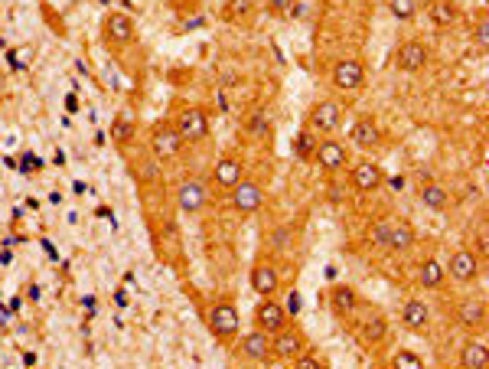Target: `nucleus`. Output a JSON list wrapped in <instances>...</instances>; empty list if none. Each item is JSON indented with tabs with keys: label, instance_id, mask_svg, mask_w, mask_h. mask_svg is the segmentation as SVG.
<instances>
[{
	"label": "nucleus",
	"instance_id": "e433bc0d",
	"mask_svg": "<svg viewBox=\"0 0 489 369\" xmlns=\"http://www.w3.org/2000/svg\"><path fill=\"white\" fill-rule=\"evenodd\" d=\"M268 131V121H264V115H254L252 118V134H264Z\"/></svg>",
	"mask_w": 489,
	"mask_h": 369
},
{
	"label": "nucleus",
	"instance_id": "1a4fd4ad",
	"mask_svg": "<svg viewBox=\"0 0 489 369\" xmlns=\"http://www.w3.org/2000/svg\"><path fill=\"white\" fill-rule=\"evenodd\" d=\"M343 121V108L336 102H320L313 108V128L317 131H333Z\"/></svg>",
	"mask_w": 489,
	"mask_h": 369
},
{
	"label": "nucleus",
	"instance_id": "39448f33",
	"mask_svg": "<svg viewBox=\"0 0 489 369\" xmlns=\"http://www.w3.org/2000/svg\"><path fill=\"white\" fill-rule=\"evenodd\" d=\"M235 209H242V213H254V209L261 206V187L258 183H248V180H238L235 187Z\"/></svg>",
	"mask_w": 489,
	"mask_h": 369
},
{
	"label": "nucleus",
	"instance_id": "0eeeda50",
	"mask_svg": "<svg viewBox=\"0 0 489 369\" xmlns=\"http://www.w3.org/2000/svg\"><path fill=\"white\" fill-rule=\"evenodd\" d=\"M428 62V49H424V43H418V40H411V43H401V49H398V66L405 72H418Z\"/></svg>",
	"mask_w": 489,
	"mask_h": 369
},
{
	"label": "nucleus",
	"instance_id": "ea45409f",
	"mask_svg": "<svg viewBox=\"0 0 489 369\" xmlns=\"http://www.w3.org/2000/svg\"><path fill=\"white\" fill-rule=\"evenodd\" d=\"M98 4H108V0H98Z\"/></svg>",
	"mask_w": 489,
	"mask_h": 369
},
{
	"label": "nucleus",
	"instance_id": "9d476101",
	"mask_svg": "<svg viewBox=\"0 0 489 369\" xmlns=\"http://www.w3.org/2000/svg\"><path fill=\"white\" fill-rule=\"evenodd\" d=\"M179 144H183V134L173 128H157L153 131V151L157 157H177Z\"/></svg>",
	"mask_w": 489,
	"mask_h": 369
},
{
	"label": "nucleus",
	"instance_id": "c85d7f7f",
	"mask_svg": "<svg viewBox=\"0 0 489 369\" xmlns=\"http://www.w3.org/2000/svg\"><path fill=\"white\" fill-rule=\"evenodd\" d=\"M228 13L235 20H245L252 13V0H232V4H228Z\"/></svg>",
	"mask_w": 489,
	"mask_h": 369
},
{
	"label": "nucleus",
	"instance_id": "58836bf2",
	"mask_svg": "<svg viewBox=\"0 0 489 369\" xmlns=\"http://www.w3.org/2000/svg\"><path fill=\"white\" fill-rule=\"evenodd\" d=\"M66 108H69V112H78V98H76V95H69V98H66Z\"/></svg>",
	"mask_w": 489,
	"mask_h": 369
},
{
	"label": "nucleus",
	"instance_id": "4468645a",
	"mask_svg": "<svg viewBox=\"0 0 489 369\" xmlns=\"http://www.w3.org/2000/svg\"><path fill=\"white\" fill-rule=\"evenodd\" d=\"M242 353L248 356V360H268L271 344H268V336H264V330H254V334L245 336V340H242Z\"/></svg>",
	"mask_w": 489,
	"mask_h": 369
},
{
	"label": "nucleus",
	"instance_id": "f257e3e1",
	"mask_svg": "<svg viewBox=\"0 0 489 369\" xmlns=\"http://www.w3.org/2000/svg\"><path fill=\"white\" fill-rule=\"evenodd\" d=\"M209 330L216 336H232L238 330V310L232 304H216L209 310Z\"/></svg>",
	"mask_w": 489,
	"mask_h": 369
},
{
	"label": "nucleus",
	"instance_id": "72a5a7b5",
	"mask_svg": "<svg viewBox=\"0 0 489 369\" xmlns=\"http://www.w3.org/2000/svg\"><path fill=\"white\" fill-rule=\"evenodd\" d=\"M476 46H480L483 52L489 49V23H480V26H476Z\"/></svg>",
	"mask_w": 489,
	"mask_h": 369
},
{
	"label": "nucleus",
	"instance_id": "a878e982",
	"mask_svg": "<svg viewBox=\"0 0 489 369\" xmlns=\"http://www.w3.org/2000/svg\"><path fill=\"white\" fill-rule=\"evenodd\" d=\"M411 242H414L411 226H398V229L388 232V249H408Z\"/></svg>",
	"mask_w": 489,
	"mask_h": 369
},
{
	"label": "nucleus",
	"instance_id": "c756f323",
	"mask_svg": "<svg viewBox=\"0 0 489 369\" xmlns=\"http://www.w3.org/2000/svg\"><path fill=\"white\" fill-rule=\"evenodd\" d=\"M271 245H274V249H287V245H290V232H287V229H274V232H271Z\"/></svg>",
	"mask_w": 489,
	"mask_h": 369
},
{
	"label": "nucleus",
	"instance_id": "412c9836",
	"mask_svg": "<svg viewBox=\"0 0 489 369\" xmlns=\"http://www.w3.org/2000/svg\"><path fill=\"white\" fill-rule=\"evenodd\" d=\"M271 350L278 353V356H297V353L304 350V340H300V334H281L278 340H274V346Z\"/></svg>",
	"mask_w": 489,
	"mask_h": 369
},
{
	"label": "nucleus",
	"instance_id": "f3484780",
	"mask_svg": "<svg viewBox=\"0 0 489 369\" xmlns=\"http://www.w3.org/2000/svg\"><path fill=\"white\" fill-rule=\"evenodd\" d=\"M105 33H108L114 43H127V40L134 36V23H131V17H124V13H114V17H108V23H105Z\"/></svg>",
	"mask_w": 489,
	"mask_h": 369
},
{
	"label": "nucleus",
	"instance_id": "f03ea898",
	"mask_svg": "<svg viewBox=\"0 0 489 369\" xmlns=\"http://www.w3.org/2000/svg\"><path fill=\"white\" fill-rule=\"evenodd\" d=\"M284 308L281 304H274V300H264L261 308L254 310V324H258V330H264V334H278V330H284Z\"/></svg>",
	"mask_w": 489,
	"mask_h": 369
},
{
	"label": "nucleus",
	"instance_id": "bb28decb",
	"mask_svg": "<svg viewBox=\"0 0 489 369\" xmlns=\"http://www.w3.org/2000/svg\"><path fill=\"white\" fill-rule=\"evenodd\" d=\"M388 10H391V17L408 20V17H414V10H418V0H388Z\"/></svg>",
	"mask_w": 489,
	"mask_h": 369
},
{
	"label": "nucleus",
	"instance_id": "4be33fe9",
	"mask_svg": "<svg viewBox=\"0 0 489 369\" xmlns=\"http://www.w3.org/2000/svg\"><path fill=\"white\" fill-rule=\"evenodd\" d=\"M421 199H424V206L434 209V213L447 209V189L437 187V183H428V187L421 189Z\"/></svg>",
	"mask_w": 489,
	"mask_h": 369
},
{
	"label": "nucleus",
	"instance_id": "7ed1b4c3",
	"mask_svg": "<svg viewBox=\"0 0 489 369\" xmlns=\"http://www.w3.org/2000/svg\"><path fill=\"white\" fill-rule=\"evenodd\" d=\"M177 131L183 134V141H199V138H206V131H209V121H206V115L199 112V108H186V112L179 115Z\"/></svg>",
	"mask_w": 489,
	"mask_h": 369
},
{
	"label": "nucleus",
	"instance_id": "a211bd4d",
	"mask_svg": "<svg viewBox=\"0 0 489 369\" xmlns=\"http://www.w3.org/2000/svg\"><path fill=\"white\" fill-rule=\"evenodd\" d=\"M418 281H421V288H437V284L444 281V262L428 258V262L418 268Z\"/></svg>",
	"mask_w": 489,
	"mask_h": 369
},
{
	"label": "nucleus",
	"instance_id": "473e14b6",
	"mask_svg": "<svg viewBox=\"0 0 489 369\" xmlns=\"http://www.w3.org/2000/svg\"><path fill=\"white\" fill-rule=\"evenodd\" d=\"M10 62H13L17 69H23V66H30V49H13V52H10Z\"/></svg>",
	"mask_w": 489,
	"mask_h": 369
},
{
	"label": "nucleus",
	"instance_id": "5701e85b",
	"mask_svg": "<svg viewBox=\"0 0 489 369\" xmlns=\"http://www.w3.org/2000/svg\"><path fill=\"white\" fill-rule=\"evenodd\" d=\"M460 363H464V366H473V369L489 366V350H486V344H470V346L464 350V356H460Z\"/></svg>",
	"mask_w": 489,
	"mask_h": 369
},
{
	"label": "nucleus",
	"instance_id": "4c0bfd02",
	"mask_svg": "<svg viewBox=\"0 0 489 369\" xmlns=\"http://www.w3.org/2000/svg\"><path fill=\"white\" fill-rule=\"evenodd\" d=\"M434 17H437V20H450V17H454V10H450V7H440V4H437V7H434Z\"/></svg>",
	"mask_w": 489,
	"mask_h": 369
},
{
	"label": "nucleus",
	"instance_id": "f8f14e48",
	"mask_svg": "<svg viewBox=\"0 0 489 369\" xmlns=\"http://www.w3.org/2000/svg\"><path fill=\"white\" fill-rule=\"evenodd\" d=\"M252 288L258 294H264V298H268V294H274V291H278V271H274L271 265H254Z\"/></svg>",
	"mask_w": 489,
	"mask_h": 369
},
{
	"label": "nucleus",
	"instance_id": "b1692460",
	"mask_svg": "<svg viewBox=\"0 0 489 369\" xmlns=\"http://www.w3.org/2000/svg\"><path fill=\"white\" fill-rule=\"evenodd\" d=\"M483 317H486V308H483L480 300H466V304H460V320H464L466 327L483 324Z\"/></svg>",
	"mask_w": 489,
	"mask_h": 369
},
{
	"label": "nucleus",
	"instance_id": "7c9ffc66",
	"mask_svg": "<svg viewBox=\"0 0 489 369\" xmlns=\"http://www.w3.org/2000/svg\"><path fill=\"white\" fill-rule=\"evenodd\" d=\"M131 134H134V131H131V121H127V118H118V121H114V138H118V141H127Z\"/></svg>",
	"mask_w": 489,
	"mask_h": 369
},
{
	"label": "nucleus",
	"instance_id": "9b49d317",
	"mask_svg": "<svg viewBox=\"0 0 489 369\" xmlns=\"http://www.w3.org/2000/svg\"><path fill=\"white\" fill-rule=\"evenodd\" d=\"M317 163H320L323 170H339V167L346 163V151H343V144H336V141L320 144L317 147Z\"/></svg>",
	"mask_w": 489,
	"mask_h": 369
},
{
	"label": "nucleus",
	"instance_id": "20e7f679",
	"mask_svg": "<svg viewBox=\"0 0 489 369\" xmlns=\"http://www.w3.org/2000/svg\"><path fill=\"white\" fill-rule=\"evenodd\" d=\"M363 78H365V69H363V62H355V59H343L333 69V82L339 88H349V92L363 86Z\"/></svg>",
	"mask_w": 489,
	"mask_h": 369
},
{
	"label": "nucleus",
	"instance_id": "cd10ccee",
	"mask_svg": "<svg viewBox=\"0 0 489 369\" xmlns=\"http://www.w3.org/2000/svg\"><path fill=\"white\" fill-rule=\"evenodd\" d=\"M395 366L398 369H421V356L411 350H401V353H395Z\"/></svg>",
	"mask_w": 489,
	"mask_h": 369
},
{
	"label": "nucleus",
	"instance_id": "2f4dec72",
	"mask_svg": "<svg viewBox=\"0 0 489 369\" xmlns=\"http://www.w3.org/2000/svg\"><path fill=\"white\" fill-rule=\"evenodd\" d=\"M274 13H297V0H271Z\"/></svg>",
	"mask_w": 489,
	"mask_h": 369
},
{
	"label": "nucleus",
	"instance_id": "6ab92c4d",
	"mask_svg": "<svg viewBox=\"0 0 489 369\" xmlns=\"http://www.w3.org/2000/svg\"><path fill=\"white\" fill-rule=\"evenodd\" d=\"M329 304H333L336 314H353L355 310V291L353 288H346V284H336L333 294H329Z\"/></svg>",
	"mask_w": 489,
	"mask_h": 369
},
{
	"label": "nucleus",
	"instance_id": "6e6552de",
	"mask_svg": "<svg viewBox=\"0 0 489 369\" xmlns=\"http://www.w3.org/2000/svg\"><path fill=\"white\" fill-rule=\"evenodd\" d=\"M206 187L199 180H186L179 183V209H186V213H196V209H203L206 203Z\"/></svg>",
	"mask_w": 489,
	"mask_h": 369
},
{
	"label": "nucleus",
	"instance_id": "393cba45",
	"mask_svg": "<svg viewBox=\"0 0 489 369\" xmlns=\"http://www.w3.org/2000/svg\"><path fill=\"white\" fill-rule=\"evenodd\" d=\"M359 334H363V340L375 344V340H382V336H385V320H382L379 314H369V320L363 324V330H359Z\"/></svg>",
	"mask_w": 489,
	"mask_h": 369
},
{
	"label": "nucleus",
	"instance_id": "c9c22d12",
	"mask_svg": "<svg viewBox=\"0 0 489 369\" xmlns=\"http://www.w3.org/2000/svg\"><path fill=\"white\" fill-rule=\"evenodd\" d=\"M310 151H313V138H310V134H300V141H297V154L310 157Z\"/></svg>",
	"mask_w": 489,
	"mask_h": 369
},
{
	"label": "nucleus",
	"instance_id": "ddd939ff",
	"mask_svg": "<svg viewBox=\"0 0 489 369\" xmlns=\"http://www.w3.org/2000/svg\"><path fill=\"white\" fill-rule=\"evenodd\" d=\"M382 183V170L375 167V163H359L353 170V187L363 189V193H369V189H375Z\"/></svg>",
	"mask_w": 489,
	"mask_h": 369
},
{
	"label": "nucleus",
	"instance_id": "aec40b11",
	"mask_svg": "<svg viewBox=\"0 0 489 369\" xmlns=\"http://www.w3.org/2000/svg\"><path fill=\"white\" fill-rule=\"evenodd\" d=\"M401 320H405V327H411V330H424V327H428V308H424L421 300H408L405 310H401Z\"/></svg>",
	"mask_w": 489,
	"mask_h": 369
},
{
	"label": "nucleus",
	"instance_id": "dca6fc26",
	"mask_svg": "<svg viewBox=\"0 0 489 369\" xmlns=\"http://www.w3.org/2000/svg\"><path fill=\"white\" fill-rule=\"evenodd\" d=\"M238 180H242V163H238L235 157H222L219 167H216V183L232 189Z\"/></svg>",
	"mask_w": 489,
	"mask_h": 369
},
{
	"label": "nucleus",
	"instance_id": "423d86ee",
	"mask_svg": "<svg viewBox=\"0 0 489 369\" xmlns=\"http://www.w3.org/2000/svg\"><path fill=\"white\" fill-rule=\"evenodd\" d=\"M476 271H480V262H476L473 252H466V249L454 252V258H450V275H454L456 281H473Z\"/></svg>",
	"mask_w": 489,
	"mask_h": 369
},
{
	"label": "nucleus",
	"instance_id": "2eb2a0df",
	"mask_svg": "<svg viewBox=\"0 0 489 369\" xmlns=\"http://www.w3.org/2000/svg\"><path fill=\"white\" fill-rule=\"evenodd\" d=\"M353 141L359 147H365V151H372V147L379 144V128H375V121L372 118H359L353 124Z\"/></svg>",
	"mask_w": 489,
	"mask_h": 369
},
{
	"label": "nucleus",
	"instance_id": "f704fd0d",
	"mask_svg": "<svg viewBox=\"0 0 489 369\" xmlns=\"http://www.w3.org/2000/svg\"><path fill=\"white\" fill-rule=\"evenodd\" d=\"M388 232H391V226L382 223V226H375V229H372V239L379 242V245H388Z\"/></svg>",
	"mask_w": 489,
	"mask_h": 369
}]
</instances>
